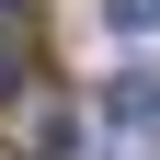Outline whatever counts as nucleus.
<instances>
[{"label": "nucleus", "mask_w": 160, "mask_h": 160, "mask_svg": "<svg viewBox=\"0 0 160 160\" xmlns=\"http://www.w3.org/2000/svg\"><path fill=\"white\" fill-rule=\"evenodd\" d=\"M12 92H23V46L0 34V103H12Z\"/></svg>", "instance_id": "obj_3"}, {"label": "nucleus", "mask_w": 160, "mask_h": 160, "mask_svg": "<svg viewBox=\"0 0 160 160\" xmlns=\"http://www.w3.org/2000/svg\"><path fill=\"white\" fill-rule=\"evenodd\" d=\"M114 12V34H160V0H103Z\"/></svg>", "instance_id": "obj_2"}, {"label": "nucleus", "mask_w": 160, "mask_h": 160, "mask_svg": "<svg viewBox=\"0 0 160 160\" xmlns=\"http://www.w3.org/2000/svg\"><path fill=\"white\" fill-rule=\"evenodd\" d=\"M114 126H126V137H149V126H160V80H149V69L114 80Z\"/></svg>", "instance_id": "obj_1"}]
</instances>
